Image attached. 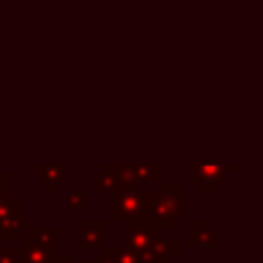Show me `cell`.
Returning a JSON list of instances; mask_svg holds the SVG:
<instances>
[{"instance_id": "ac0fdd59", "label": "cell", "mask_w": 263, "mask_h": 263, "mask_svg": "<svg viewBox=\"0 0 263 263\" xmlns=\"http://www.w3.org/2000/svg\"><path fill=\"white\" fill-rule=\"evenodd\" d=\"M58 263H78L76 257H58Z\"/></svg>"}, {"instance_id": "9c48e42d", "label": "cell", "mask_w": 263, "mask_h": 263, "mask_svg": "<svg viewBox=\"0 0 263 263\" xmlns=\"http://www.w3.org/2000/svg\"><path fill=\"white\" fill-rule=\"evenodd\" d=\"M187 247L189 249H216L218 247L214 230L208 226L205 218H199L197 226L187 230Z\"/></svg>"}, {"instance_id": "e0dca14e", "label": "cell", "mask_w": 263, "mask_h": 263, "mask_svg": "<svg viewBox=\"0 0 263 263\" xmlns=\"http://www.w3.org/2000/svg\"><path fill=\"white\" fill-rule=\"evenodd\" d=\"M18 228H21V230H29V228H31V222H29L27 218H21V220H18Z\"/></svg>"}, {"instance_id": "5bb4252c", "label": "cell", "mask_w": 263, "mask_h": 263, "mask_svg": "<svg viewBox=\"0 0 263 263\" xmlns=\"http://www.w3.org/2000/svg\"><path fill=\"white\" fill-rule=\"evenodd\" d=\"M86 203V191L84 189H72L66 193V210H82Z\"/></svg>"}, {"instance_id": "4fadbf2b", "label": "cell", "mask_w": 263, "mask_h": 263, "mask_svg": "<svg viewBox=\"0 0 263 263\" xmlns=\"http://www.w3.org/2000/svg\"><path fill=\"white\" fill-rule=\"evenodd\" d=\"M119 187H121V183L107 168H103L101 173H95V189L97 191H115Z\"/></svg>"}, {"instance_id": "6da1fadb", "label": "cell", "mask_w": 263, "mask_h": 263, "mask_svg": "<svg viewBox=\"0 0 263 263\" xmlns=\"http://www.w3.org/2000/svg\"><path fill=\"white\" fill-rule=\"evenodd\" d=\"M189 218V193L179 183H160L154 191H142V222L156 230H177Z\"/></svg>"}, {"instance_id": "9a60e30c", "label": "cell", "mask_w": 263, "mask_h": 263, "mask_svg": "<svg viewBox=\"0 0 263 263\" xmlns=\"http://www.w3.org/2000/svg\"><path fill=\"white\" fill-rule=\"evenodd\" d=\"M0 263H18V247H2Z\"/></svg>"}, {"instance_id": "8992f818", "label": "cell", "mask_w": 263, "mask_h": 263, "mask_svg": "<svg viewBox=\"0 0 263 263\" xmlns=\"http://www.w3.org/2000/svg\"><path fill=\"white\" fill-rule=\"evenodd\" d=\"M105 240V220L103 218H86L80 228L74 232L76 249H99Z\"/></svg>"}, {"instance_id": "7c38bea8", "label": "cell", "mask_w": 263, "mask_h": 263, "mask_svg": "<svg viewBox=\"0 0 263 263\" xmlns=\"http://www.w3.org/2000/svg\"><path fill=\"white\" fill-rule=\"evenodd\" d=\"M113 263H142L138 259V255L134 251H129L127 247H107L105 253Z\"/></svg>"}, {"instance_id": "2e32d148", "label": "cell", "mask_w": 263, "mask_h": 263, "mask_svg": "<svg viewBox=\"0 0 263 263\" xmlns=\"http://www.w3.org/2000/svg\"><path fill=\"white\" fill-rule=\"evenodd\" d=\"M84 263H113L107 255H99V257H90L88 261H84Z\"/></svg>"}, {"instance_id": "8fae6325", "label": "cell", "mask_w": 263, "mask_h": 263, "mask_svg": "<svg viewBox=\"0 0 263 263\" xmlns=\"http://www.w3.org/2000/svg\"><path fill=\"white\" fill-rule=\"evenodd\" d=\"M29 240H35L51 251H58V230L55 228H29Z\"/></svg>"}, {"instance_id": "5b68a950", "label": "cell", "mask_w": 263, "mask_h": 263, "mask_svg": "<svg viewBox=\"0 0 263 263\" xmlns=\"http://www.w3.org/2000/svg\"><path fill=\"white\" fill-rule=\"evenodd\" d=\"M142 185H121L113 191V218L119 222L142 220Z\"/></svg>"}, {"instance_id": "3957f363", "label": "cell", "mask_w": 263, "mask_h": 263, "mask_svg": "<svg viewBox=\"0 0 263 263\" xmlns=\"http://www.w3.org/2000/svg\"><path fill=\"white\" fill-rule=\"evenodd\" d=\"M234 171L232 162H189L187 179L197 185L199 191H216L218 183Z\"/></svg>"}, {"instance_id": "ba28073f", "label": "cell", "mask_w": 263, "mask_h": 263, "mask_svg": "<svg viewBox=\"0 0 263 263\" xmlns=\"http://www.w3.org/2000/svg\"><path fill=\"white\" fill-rule=\"evenodd\" d=\"M58 251L29 238H18V263H58Z\"/></svg>"}, {"instance_id": "277c9868", "label": "cell", "mask_w": 263, "mask_h": 263, "mask_svg": "<svg viewBox=\"0 0 263 263\" xmlns=\"http://www.w3.org/2000/svg\"><path fill=\"white\" fill-rule=\"evenodd\" d=\"M103 168H107L121 185H144L148 181L160 183V164L158 162H148V164L107 162Z\"/></svg>"}, {"instance_id": "52a82bcc", "label": "cell", "mask_w": 263, "mask_h": 263, "mask_svg": "<svg viewBox=\"0 0 263 263\" xmlns=\"http://www.w3.org/2000/svg\"><path fill=\"white\" fill-rule=\"evenodd\" d=\"M21 201L6 199L0 203V238H21Z\"/></svg>"}, {"instance_id": "7a4b0ae2", "label": "cell", "mask_w": 263, "mask_h": 263, "mask_svg": "<svg viewBox=\"0 0 263 263\" xmlns=\"http://www.w3.org/2000/svg\"><path fill=\"white\" fill-rule=\"evenodd\" d=\"M121 240H123V247H127L134 253L156 251L168 259H175L179 255L177 238H162L160 230L148 226L142 220H125L121 228Z\"/></svg>"}, {"instance_id": "30bf717a", "label": "cell", "mask_w": 263, "mask_h": 263, "mask_svg": "<svg viewBox=\"0 0 263 263\" xmlns=\"http://www.w3.org/2000/svg\"><path fill=\"white\" fill-rule=\"evenodd\" d=\"M37 179L45 183L49 191H58V185L68 179V166L64 162H41L37 166Z\"/></svg>"}]
</instances>
